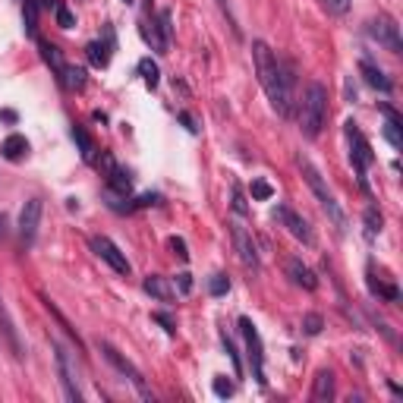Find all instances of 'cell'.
Here are the masks:
<instances>
[{"label": "cell", "mask_w": 403, "mask_h": 403, "mask_svg": "<svg viewBox=\"0 0 403 403\" xmlns=\"http://www.w3.org/2000/svg\"><path fill=\"white\" fill-rule=\"evenodd\" d=\"M252 60H255L258 82H262L271 108H275L280 117H290V111H293V76H290V70L280 63V60L275 57V51H271L265 41L252 44Z\"/></svg>", "instance_id": "cell-1"}, {"label": "cell", "mask_w": 403, "mask_h": 403, "mask_svg": "<svg viewBox=\"0 0 403 403\" xmlns=\"http://www.w3.org/2000/svg\"><path fill=\"white\" fill-rule=\"evenodd\" d=\"M325 120H328V88L322 82H309L300 104V129L306 139H318Z\"/></svg>", "instance_id": "cell-2"}, {"label": "cell", "mask_w": 403, "mask_h": 403, "mask_svg": "<svg viewBox=\"0 0 403 403\" xmlns=\"http://www.w3.org/2000/svg\"><path fill=\"white\" fill-rule=\"evenodd\" d=\"M296 164H300V170H302V177H306V183H309V189L315 193V199H318V205H322L325 211H328V218L334 220L337 227H347V218H344V211H340V205H337V199H334V193L328 186H325V180H322V173H318V167L309 161V158H296Z\"/></svg>", "instance_id": "cell-3"}, {"label": "cell", "mask_w": 403, "mask_h": 403, "mask_svg": "<svg viewBox=\"0 0 403 403\" xmlns=\"http://www.w3.org/2000/svg\"><path fill=\"white\" fill-rule=\"evenodd\" d=\"M98 347H101V353H104V359H108V362H111V366H113V369H117V372H120V375H123V378H126V382H129V384H133V387H136V391H139V394H142V397H146V400H151V391H148V384H146V378H142V372H139V369H136V366H133V362H129V359H126V356H123V353H120V350H113L111 344H98Z\"/></svg>", "instance_id": "cell-4"}, {"label": "cell", "mask_w": 403, "mask_h": 403, "mask_svg": "<svg viewBox=\"0 0 403 403\" xmlns=\"http://www.w3.org/2000/svg\"><path fill=\"white\" fill-rule=\"evenodd\" d=\"M243 337H246V350H249V366H252V378L258 384H265V356H262V337H258L255 325L249 318H240Z\"/></svg>", "instance_id": "cell-5"}, {"label": "cell", "mask_w": 403, "mask_h": 403, "mask_svg": "<svg viewBox=\"0 0 403 403\" xmlns=\"http://www.w3.org/2000/svg\"><path fill=\"white\" fill-rule=\"evenodd\" d=\"M369 35L375 38L378 44H384L391 54H400L403 51V38H400V26L391 16H378L369 22Z\"/></svg>", "instance_id": "cell-6"}, {"label": "cell", "mask_w": 403, "mask_h": 403, "mask_svg": "<svg viewBox=\"0 0 403 403\" xmlns=\"http://www.w3.org/2000/svg\"><path fill=\"white\" fill-rule=\"evenodd\" d=\"M347 139H350V161H353V167H356L359 173H366V170H369V164L375 161V155H372L366 136H362L359 129H356L353 120L347 123Z\"/></svg>", "instance_id": "cell-7"}, {"label": "cell", "mask_w": 403, "mask_h": 403, "mask_svg": "<svg viewBox=\"0 0 403 403\" xmlns=\"http://www.w3.org/2000/svg\"><path fill=\"white\" fill-rule=\"evenodd\" d=\"M92 249L101 262H108L111 268L117 271V275H129V258L120 252L117 243H111L108 237H92Z\"/></svg>", "instance_id": "cell-8"}, {"label": "cell", "mask_w": 403, "mask_h": 403, "mask_svg": "<svg viewBox=\"0 0 403 403\" xmlns=\"http://www.w3.org/2000/svg\"><path fill=\"white\" fill-rule=\"evenodd\" d=\"M57 350V372H60V384H63V394H66V400H73V403H79L82 400V391H79V384H76V369H73V362H70V353H66L63 347H54Z\"/></svg>", "instance_id": "cell-9"}, {"label": "cell", "mask_w": 403, "mask_h": 403, "mask_svg": "<svg viewBox=\"0 0 403 403\" xmlns=\"http://www.w3.org/2000/svg\"><path fill=\"white\" fill-rule=\"evenodd\" d=\"M230 237H233V246H237L243 265H249V268H258V249H255L252 233H249L243 224H230Z\"/></svg>", "instance_id": "cell-10"}, {"label": "cell", "mask_w": 403, "mask_h": 403, "mask_svg": "<svg viewBox=\"0 0 403 403\" xmlns=\"http://www.w3.org/2000/svg\"><path fill=\"white\" fill-rule=\"evenodd\" d=\"M38 224H41V199H29L26 205H22V211H19V233H22V240L32 243L35 233H38Z\"/></svg>", "instance_id": "cell-11"}, {"label": "cell", "mask_w": 403, "mask_h": 403, "mask_svg": "<svg viewBox=\"0 0 403 403\" xmlns=\"http://www.w3.org/2000/svg\"><path fill=\"white\" fill-rule=\"evenodd\" d=\"M275 220H280V224H284L296 240L312 243V230H309V224H306V220H302L300 215H296L293 208H277V211H275Z\"/></svg>", "instance_id": "cell-12"}, {"label": "cell", "mask_w": 403, "mask_h": 403, "mask_svg": "<svg viewBox=\"0 0 403 403\" xmlns=\"http://www.w3.org/2000/svg\"><path fill=\"white\" fill-rule=\"evenodd\" d=\"M0 334H4V344L10 347V353L16 356V359H22V344H19L16 325H13V318H10V312H6L4 300H0Z\"/></svg>", "instance_id": "cell-13"}, {"label": "cell", "mask_w": 403, "mask_h": 403, "mask_svg": "<svg viewBox=\"0 0 403 403\" xmlns=\"http://www.w3.org/2000/svg\"><path fill=\"white\" fill-rule=\"evenodd\" d=\"M287 275H290V280L296 287H306V290H315V287H318L315 271H312L309 265H302L300 258H290V262H287Z\"/></svg>", "instance_id": "cell-14"}, {"label": "cell", "mask_w": 403, "mask_h": 403, "mask_svg": "<svg viewBox=\"0 0 403 403\" xmlns=\"http://www.w3.org/2000/svg\"><path fill=\"white\" fill-rule=\"evenodd\" d=\"M334 397V375L328 369H322L315 375V382H312V400L315 403H328Z\"/></svg>", "instance_id": "cell-15"}, {"label": "cell", "mask_w": 403, "mask_h": 403, "mask_svg": "<svg viewBox=\"0 0 403 403\" xmlns=\"http://www.w3.org/2000/svg\"><path fill=\"white\" fill-rule=\"evenodd\" d=\"M0 151H4L6 161H22V158L29 155V139H26V136H19V133H13V136H6V139H4Z\"/></svg>", "instance_id": "cell-16"}, {"label": "cell", "mask_w": 403, "mask_h": 403, "mask_svg": "<svg viewBox=\"0 0 403 403\" xmlns=\"http://www.w3.org/2000/svg\"><path fill=\"white\" fill-rule=\"evenodd\" d=\"M384 139L391 142L394 148H403V136H400V113L394 111V108H387L384 104Z\"/></svg>", "instance_id": "cell-17"}, {"label": "cell", "mask_w": 403, "mask_h": 403, "mask_svg": "<svg viewBox=\"0 0 403 403\" xmlns=\"http://www.w3.org/2000/svg\"><path fill=\"white\" fill-rule=\"evenodd\" d=\"M142 287H146V293H151L155 300H161V302H173V296H177L173 293V287L167 284V277H161V275H148Z\"/></svg>", "instance_id": "cell-18"}, {"label": "cell", "mask_w": 403, "mask_h": 403, "mask_svg": "<svg viewBox=\"0 0 403 403\" xmlns=\"http://www.w3.org/2000/svg\"><path fill=\"white\" fill-rule=\"evenodd\" d=\"M359 73H362V79H366L372 88H378V92H391V79H387V76H384L382 70H378L375 63L362 60V63H359Z\"/></svg>", "instance_id": "cell-19"}, {"label": "cell", "mask_w": 403, "mask_h": 403, "mask_svg": "<svg viewBox=\"0 0 403 403\" xmlns=\"http://www.w3.org/2000/svg\"><path fill=\"white\" fill-rule=\"evenodd\" d=\"M73 139L79 142V151H82V161H88L92 164L95 161V142H92V136L86 133L82 126H73Z\"/></svg>", "instance_id": "cell-20"}, {"label": "cell", "mask_w": 403, "mask_h": 403, "mask_svg": "<svg viewBox=\"0 0 403 403\" xmlns=\"http://www.w3.org/2000/svg\"><path fill=\"white\" fill-rule=\"evenodd\" d=\"M86 51H88V60H92V66H101V70H104V66L111 63V44H104V41H92Z\"/></svg>", "instance_id": "cell-21"}, {"label": "cell", "mask_w": 403, "mask_h": 403, "mask_svg": "<svg viewBox=\"0 0 403 403\" xmlns=\"http://www.w3.org/2000/svg\"><path fill=\"white\" fill-rule=\"evenodd\" d=\"M38 48H41V57H44V63H48L51 66V70H54L57 76L60 73H63V57H60V51L54 48V44H48V41H38Z\"/></svg>", "instance_id": "cell-22"}, {"label": "cell", "mask_w": 403, "mask_h": 403, "mask_svg": "<svg viewBox=\"0 0 403 403\" xmlns=\"http://www.w3.org/2000/svg\"><path fill=\"white\" fill-rule=\"evenodd\" d=\"M60 79H63V86L70 88V92H76V88L86 86V70H82V66H63Z\"/></svg>", "instance_id": "cell-23"}, {"label": "cell", "mask_w": 403, "mask_h": 403, "mask_svg": "<svg viewBox=\"0 0 403 403\" xmlns=\"http://www.w3.org/2000/svg\"><path fill=\"white\" fill-rule=\"evenodd\" d=\"M139 73H142V79H146V86L148 88H158V79H161V73H158V63H151V60H139Z\"/></svg>", "instance_id": "cell-24"}, {"label": "cell", "mask_w": 403, "mask_h": 403, "mask_svg": "<svg viewBox=\"0 0 403 403\" xmlns=\"http://www.w3.org/2000/svg\"><path fill=\"white\" fill-rule=\"evenodd\" d=\"M22 22H26V32L35 35V22H38V4L35 0H26V6H22Z\"/></svg>", "instance_id": "cell-25"}, {"label": "cell", "mask_w": 403, "mask_h": 403, "mask_svg": "<svg viewBox=\"0 0 403 403\" xmlns=\"http://www.w3.org/2000/svg\"><path fill=\"white\" fill-rule=\"evenodd\" d=\"M158 29H161V41H164V48H167V44H170V35H173L170 10H161V13H158Z\"/></svg>", "instance_id": "cell-26"}, {"label": "cell", "mask_w": 403, "mask_h": 403, "mask_svg": "<svg viewBox=\"0 0 403 403\" xmlns=\"http://www.w3.org/2000/svg\"><path fill=\"white\" fill-rule=\"evenodd\" d=\"M54 13H57V26H60V29H73V26H76V16L70 13V6L57 4V6H54Z\"/></svg>", "instance_id": "cell-27"}, {"label": "cell", "mask_w": 403, "mask_h": 403, "mask_svg": "<svg viewBox=\"0 0 403 403\" xmlns=\"http://www.w3.org/2000/svg\"><path fill=\"white\" fill-rule=\"evenodd\" d=\"M322 315H318V312H309V315L306 318H302V331H306V334H318V331H322Z\"/></svg>", "instance_id": "cell-28"}, {"label": "cell", "mask_w": 403, "mask_h": 403, "mask_svg": "<svg viewBox=\"0 0 403 403\" xmlns=\"http://www.w3.org/2000/svg\"><path fill=\"white\" fill-rule=\"evenodd\" d=\"M271 195H275V189H271V183H265V180H255V183H252V199L265 202V199H271Z\"/></svg>", "instance_id": "cell-29"}, {"label": "cell", "mask_w": 403, "mask_h": 403, "mask_svg": "<svg viewBox=\"0 0 403 403\" xmlns=\"http://www.w3.org/2000/svg\"><path fill=\"white\" fill-rule=\"evenodd\" d=\"M382 224H384L382 211H378V208H369V211H366V227H369V233H378V230H382Z\"/></svg>", "instance_id": "cell-30"}, {"label": "cell", "mask_w": 403, "mask_h": 403, "mask_svg": "<svg viewBox=\"0 0 403 403\" xmlns=\"http://www.w3.org/2000/svg\"><path fill=\"white\" fill-rule=\"evenodd\" d=\"M227 290H230V280H227L224 275H215V277H211V293H215V296H224Z\"/></svg>", "instance_id": "cell-31"}, {"label": "cell", "mask_w": 403, "mask_h": 403, "mask_svg": "<svg viewBox=\"0 0 403 403\" xmlns=\"http://www.w3.org/2000/svg\"><path fill=\"white\" fill-rule=\"evenodd\" d=\"M233 208H237L240 215H246V211H249V205H246V199H243V189L240 186H233Z\"/></svg>", "instance_id": "cell-32"}, {"label": "cell", "mask_w": 403, "mask_h": 403, "mask_svg": "<svg viewBox=\"0 0 403 403\" xmlns=\"http://www.w3.org/2000/svg\"><path fill=\"white\" fill-rule=\"evenodd\" d=\"M215 394H218V397H230V394H233V384L224 382V378H215Z\"/></svg>", "instance_id": "cell-33"}, {"label": "cell", "mask_w": 403, "mask_h": 403, "mask_svg": "<svg viewBox=\"0 0 403 403\" xmlns=\"http://www.w3.org/2000/svg\"><path fill=\"white\" fill-rule=\"evenodd\" d=\"M167 246L173 249V252H177L180 258H189V252H186V243L180 240V237H170V243H167Z\"/></svg>", "instance_id": "cell-34"}, {"label": "cell", "mask_w": 403, "mask_h": 403, "mask_svg": "<svg viewBox=\"0 0 403 403\" xmlns=\"http://www.w3.org/2000/svg\"><path fill=\"white\" fill-rule=\"evenodd\" d=\"M331 13H347L350 10V0H325Z\"/></svg>", "instance_id": "cell-35"}, {"label": "cell", "mask_w": 403, "mask_h": 403, "mask_svg": "<svg viewBox=\"0 0 403 403\" xmlns=\"http://www.w3.org/2000/svg\"><path fill=\"white\" fill-rule=\"evenodd\" d=\"M177 284H180V290H183V293H189V290H193V275H186V271H183V275H177Z\"/></svg>", "instance_id": "cell-36"}, {"label": "cell", "mask_w": 403, "mask_h": 403, "mask_svg": "<svg viewBox=\"0 0 403 403\" xmlns=\"http://www.w3.org/2000/svg\"><path fill=\"white\" fill-rule=\"evenodd\" d=\"M155 202H158V195L148 193V195H139V202H136L133 208H148V205H155Z\"/></svg>", "instance_id": "cell-37"}, {"label": "cell", "mask_w": 403, "mask_h": 403, "mask_svg": "<svg viewBox=\"0 0 403 403\" xmlns=\"http://www.w3.org/2000/svg\"><path fill=\"white\" fill-rule=\"evenodd\" d=\"M155 322H161V325H164V331H167V334H173V322H170L167 315H155Z\"/></svg>", "instance_id": "cell-38"}, {"label": "cell", "mask_w": 403, "mask_h": 403, "mask_svg": "<svg viewBox=\"0 0 403 403\" xmlns=\"http://www.w3.org/2000/svg\"><path fill=\"white\" fill-rule=\"evenodd\" d=\"M180 120H183V123L189 126V133H195V129H199V126L193 123V117H189V113H180Z\"/></svg>", "instance_id": "cell-39"}, {"label": "cell", "mask_w": 403, "mask_h": 403, "mask_svg": "<svg viewBox=\"0 0 403 403\" xmlns=\"http://www.w3.org/2000/svg\"><path fill=\"white\" fill-rule=\"evenodd\" d=\"M38 10H51V6H57V0H35Z\"/></svg>", "instance_id": "cell-40"}, {"label": "cell", "mask_w": 403, "mask_h": 403, "mask_svg": "<svg viewBox=\"0 0 403 403\" xmlns=\"http://www.w3.org/2000/svg\"><path fill=\"white\" fill-rule=\"evenodd\" d=\"M218 4H220V10H224V13H230V6H227V0H218Z\"/></svg>", "instance_id": "cell-41"}, {"label": "cell", "mask_w": 403, "mask_h": 403, "mask_svg": "<svg viewBox=\"0 0 403 403\" xmlns=\"http://www.w3.org/2000/svg\"><path fill=\"white\" fill-rule=\"evenodd\" d=\"M4 227H6V220H4V215H0V237H4Z\"/></svg>", "instance_id": "cell-42"}, {"label": "cell", "mask_w": 403, "mask_h": 403, "mask_svg": "<svg viewBox=\"0 0 403 403\" xmlns=\"http://www.w3.org/2000/svg\"><path fill=\"white\" fill-rule=\"evenodd\" d=\"M123 4H133V0H123Z\"/></svg>", "instance_id": "cell-43"}]
</instances>
